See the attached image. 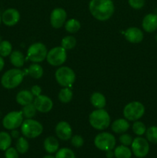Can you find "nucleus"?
<instances>
[{
	"label": "nucleus",
	"mask_w": 157,
	"mask_h": 158,
	"mask_svg": "<svg viewBox=\"0 0 157 158\" xmlns=\"http://www.w3.org/2000/svg\"><path fill=\"white\" fill-rule=\"evenodd\" d=\"M89 10L95 19L106 21L114 14L115 5L112 0H90Z\"/></svg>",
	"instance_id": "obj_1"
},
{
	"label": "nucleus",
	"mask_w": 157,
	"mask_h": 158,
	"mask_svg": "<svg viewBox=\"0 0 157 158\" xmlns=\"http://www.w3.org/2000/svg\"><path fill=\"white\" fill-rule=\"evenodd\" d=\"M24 79V73L19 68L9 69L2 75L1 78V84L8 89H15L19 86Z\"/></svg>",
	"instance_id": "obj_2"
},
{
	"label": "nucleus",
	"mask_w": 157,
	"mask_h": 158,
	"mask_svg": "<svg viewBox=\"0 0 157 158\" xmlns=\"http://www.w3.org/2000/svg\"><path fill=\"white\" fill-rule=\"evenodd\" d=\"M89 122L94 129L103 131L109 127L111 118L107 111L103 109H97L89 114Z\"/></svg>",
	"instance_id": "obj_3"
},
{
	"label": "nucleus",
	"mask_w": 157,
	"mask_h": 158,
	"mask_svg": "<svg viewBox=\"0 0 157 158\" xmlns=\"http://www.w3.org/2000/svg\"><path fill=\"white\" fill-rule=\"evenodd\" d=\"M21 133L26 138H36L43 132V126L40 122L33 119L23 120L21 125Z\"/></svg>",
	"instance_id": "obj_4"
},
{
	"label": "nucleus",
	"mask_w": 157,
	"mask_h": 158,
	"mask_svg": "<svg viewBox=\"0 0 157 158\" xmlns=\"http://www.w3.org/2000/svg\"><path fill=\"white\" fill-rule=\"evenodd\" d=\"M55 78L59 86L62 87H72L75 81V74L69 66H60L55 73Z\"/></svg>",
	"instance_id": "obj_5"
},
{
	"label": "nucleus",
	"mask_w": 157,
	"mask_h": 158,
	"mask_svg": "<svg viewBox=\"0 0 157 158\" xmlns=\"http://www.w3.org/2000/svg\"><path fill=\"white\" fill-rule=\"evenodd\" d=\"M145 114V106L139 101H132L125 106L123 116L129 121H136L143 117Z\"/></svg>",
	"instance_id": "obj_6"
},
{
	"label": "nucleus",
	"mask_w": 157,
	"mask_h": 158,
	"mask_svg": "<svg viewBox=\"0 0 157 158\" xmlns=\"http://www.w3.org/2000/svg\"><path fill=\"white\" fill-rule=\"evenodd\" d=\"M48 50L46 46L43 43H32L27 49V58L32 63H41L44 61L47 56Z\"/></svg>",
	"instance_id": "obj_7"
},
{
	"label": "nucleus",
	"mask_w": 157,
	"mask_h": 158,
	"mask_svg": "<svg viewBox=\"0 0 157 158\" xmlns=\"http://www.w3.org/2000/svg\"><path fill=\"white\" fill-rule=\"evenodd\" d=\"M116 140L112 134L108 132H103L97 134L94 139V144L99 150L107 151L113 150L115 147Z\"/></svg>",
	"instance_id": "obj_8"
},
{
	"label": "nucleus",
	"mask_w": 157,
	"mask_h": 158,
	"mask_svg": "<svg viewBox=\"0 0 157 158\" xmlns=\"http://www.w3.org/2000/svg\"><path fill=\"white\" fill-rule=\"evenodd\" d=\"M67 59L66 50L62 46H55L48 52L46 60L52 66H59L66 62Z\"/></svg>",
	"instance_id": "obj_9"
},
{
	"label": "nucleus",
	"mask_w": 157,
	"mask_h": 158,
	"mask_svg": "<svg viewBox=\"0 0 157 158\" xmlns=\"http://www.w3.org/2000/svg\"><path fill=\"white\" fill-rule=\"evenodd\" d=\"M23 116L21 111H12L6 114L2 119V126L9 131L15 130L21 127Z\"/></svg>",
	"instance_id": "obj_10"
},
{
	"label": "nucleus",
	"mask_w": 157,
	"mask_h": 158,
	"mask_svg": "<svg viewBox=\"0 0 157 158\" xmlns=\"http://www.w3.org/2000/svg\"><path fill=\"white\" fill-rule=\"evenodd\" d=\"M132 152L138 158H143L147 156L149 151V142L146 139L141 137H137L132 140L131 144Z\"/></svg>",
	"instance_id": "obj_11"
},
{
	"label": "nucleus",
	"mask_w": 157,
	"mask_h": 158,
	"mask_svg": "<svg viewBox=\"0 0 157 158\" xmlns=\"http://www.w3.org/2000/svg\"><path fill=\"white\" fill-rule=\"evenodd\" d=\"M67 13L62 8H55L50 14L51 26L54 29H59L66 22Z\"/></svg>",
	"instance_id": "obj_12"
},
{
	"label": "nucleus",
	"mask_w": 157,
	"mask_h": 158,
	"mask_svg": "<svg viewBox=\"0 0 157 158\" xmlns=\"http://www.w3.org/2000/svg\"><path fill=\"white\" fill-rule=\"evenodd\" d=\"M33 103L36 108L37 111L40 113H49L53 107V102L50 97L46 95H39L35 97L33 100Z\"/></svg>",
	"instance_id": "obj_13"
},
{
	"label": "nucleus",
	"mask_w": 157,
	"mask_h": 158,
	"mask_svg": "<svg viewBox=\"0 0 157 158\" xmlns=\"http://www.w3.org/2000/svg\"><path fill=\"white\" fill-rule=\"evenodd\" d=\"M55 132L58 138L62 140H69L72 137V129L68 122L60 121L56 124Z\"/></svg>",
	"instance_id": "obj_14"
},
{
	"label": "nucleus",
	"mask_w": 157,
	"mask_h": 158,
	"mask_svg": "<svg viewBox=\"0 0 157 158\" xmlns=\"http://www.w3.org/2000/svg\"><path fill=\"white\" fill-rule=\"evenodd\" d=\"M20 20V13L17 9L10 8L3 12L2 15V22L7 26H13Z\"/></svg>",
	"instance_id": "obj_15"
},
{
	"label": "nucleus",
	"mask_w": 157,
	"mask_h": 158,
	"mask_svg": "<svg viewBox=\"0 0 157 158\" xmlns=\"http://www.w3.org/2000/svg\"><path fill=\"white\" fill-rule=\"evenodd\" d=\"M124 36L126 40L130 43H139L143 41V31L137 27L128 28L124 32Z\"/></svg>",
	"instance_id": "obj_16"
},
{
	"label": "nucleus",
	"mask_w": 157,
	"mask_h": 158,
	"mask_svg": "<svg viewBox=\"0 0 157 158\" xmlns=\"http://www.w3.org/2000/svg\"><path fill=\"white\" fill-rule=\"evenodd\" d=\"M143 29L147 32H153L157 29V15L149 13L145 15L142 23Z\"/></svg>",
	"instance_id": "obj_17"
},
{
	"label": "nucleus",
	"mask_w": 157,
	"mask_h": 158,
	"mask_svg": "<svg viewBox=\"0 0 157 158\" xmlns=\"http://www.w3.org/2000/svg\"><path fill=\"white\" fill-rule=\"evenodd\" d=\"M130 124L126 118H119L114 120L111 125V129L115 134H124L129 129Z\"/></svg>",
	"instance_id": "obj_18"
},
{
	"label": "nucleus",
	"mask_w": 157,
	"mask_h": 158,
	"mask_svg": "<svg viewBox=\"0 0 157 158\" xmlns=\"http://www.w3.org/2000/svg\"><path fill=\"white\" fill-rule=\"evenodd\" d=\"M15 100L17 103L21 106H26V105L32 103L34 100V96L31 93V91L24 89L21 90L17 94L15 97Z\"/></svg>",
	"instance_id": "obj_19"
},
{
	"label": "nucleus",
	"mask_w": 157,
	"mask_h": 158,
	"mask_svg": "<svg viewBox=\"0 0 157 158\" xmlns=\"http://www.w3.org/2000/svg\"><path fill=\"white\" fill-rule=\"evenodd\" d=\"M45 151L49 154H54L56 153L57 151L59 148V143L57 138H55L53 136H49L46 137L43 143Z\"/></svg>",
	"instance_id": "obj_20"
},
{
	"label": "nucleus",
	"mask_w": 157,
	"mask_h": 158,
	"mask_svg": "<svg viewBox=\"0 0 157 158\" xmlns=\"http://www.w3.org/2000/svg\"><path fill=\"white\" fill-rule=\"evenodd\" d=\"M91 104L96 109H103L106 105V99L103 94L95 92L90 97Z\"/></svg>",
	"instance_id": "obj_21"
},
{
	"label": "nucleus",
	"mask_w": 157,
	"mask_h": 158,
	"mask_svg": "<svg viewBox=\"0 0 157 158\" xmlns=\"http://www.w3.org/2000/svg\"><path fill=\"white\" fill-rule=\"evenodd\" d=\"M9 60L12 66L15 68L22 67L25 63V57L22 52L19 50L12 51L9 56Z\"/></svg>",
	"instance_id": "obj_22"
},
{
	"label": "nucleus",
	"mask_w": 157,
	"mask_h": 158,
	"mask_svg": "<svg viewBox=\"0 0 157 158\" xmlns=\"http://www.w3.org/2000/svg\"><path fill=\"white\" fill-rule=\"evenodd\" d=\"M28 74L31 77L34 79H40L43 76V69L39 64L36 63H33L29 66V69H27Z\"/></svg>",
	"instance_id": "obj_23"
},
{
	"label": "nucleus",
	"mask_w": 157,
	"mask_h": 158,
	"mask_svg": "<svg viewBox=\"0 0 157 158\" xmlns=\"http://www.w3.org/2000/svg\"><path fill=\"white\" fill-rule=\"evenodd\" d=\"M73 93H72L71 87H63L59 91L58 95V99L61 103H68L72 100Z\"/></svg>",
	"instance_id": "obj_24"
},
{
	"label": "nucleus",
	"mask_w": 157,
	"mask_h": 158,
	"mask_svg": "<svg viewBox=\"0 0 157 158\" xmlns=\"http://www.w3.org/2000/svg\"><path fill=\"white\" fill-rule=\"evenodd\" d=\"M132 151L127 146L120 145L114 150V155L115 158H131Z\"/></svg>",
	"instance_id": "obj_25"
},
{
	"label": "nucleus",
	"mask_w": 157,
	"mask_h": 158,
	"mask_svg": "<svg viewBox=\"0 0 157 158\" xmlns=\"http://www.w3.org/2000/svg\"><path fill=\"white\" fill-rule=\"evenodd\" d=\"M65 29L69 33H76L81 28V24L78 20L75 19H70L65 23Z\"/></svg>",
	"instance_id": "obj_26"
},
{
	"label": "nucleus",
	"mask_w": 157,
	"mask_h": 158,
	"mask_svg": "<svg viewBox=\"0 0 157 158\" xmlns=\"http://www.w3.org/2000/svg\"><path fill=\"white\" fill-rule=\"evenodd\" d=\"M12 144V137L9 133L1 131L0 132V150L6 151Z\"/></svg>",
	"instance_id": "obj_27"
},
{
	"label": "nucleus",
	"mask_w": 157,
	"mask_h": 158,
	"mask_svg": "<svg viewBox=\"0 0 157 158\" xmlns=\"http://www.w3.org/2000/svg\"><path fill=\"white\" fill-rule=\"evenodd\" d=\"M15 148L18 154H24L29 151V143L28 140H26V137H19L17 140L16 143H15Z\"/></svg>",
	"instance_id": "obj_28"
},
{
	"label": "nucleus",
	"mask_w": 157,
	"mask_h": 158,
	"mask_svg": "<svg viewBox=\"0 0 157 158\" xmlns=\"http://www.w3.org/2000/svg\"><path fill=\"white\" fill-rule=\"evenodd\" d=\"M22 114L23 117L26 119H32L35 116L37 112V110L35 108V105L33 103H29V104L23 106L22 109L21 110Z\"/></svg>",
	"instance_id": "obj_29"
},
{
	"label": "nucleus",
	"mask_w": 157,
	"mask_h": 158,
	"mask_svg": "<svg viewBox=\"0 0 157 158\" xmlns=\"http://www.w3.org/2000/svg\"><path fill=\"white\" fill-rule=\"evenodd\" d=\"M76 46V40L72 35H67L62 38L61 41V46L66 50H70Z\"/></svg>",
	"instance_id": "obj_30"
},
{
	"label": "nucleus",
	"mask_w": 157,
	"mask_h": 158,
	"mask_svg": "<svg viewBox=\"0 0 157 158\" xmlns=\"http://www.w3.org/2000/svg\"><path fill=\"white\" fill-rule=\"evenodd\" d=\"M12 52V46L8 40H2L0 42V56L2 57H7L10 56Z\"/></svg>",
	"instance_id": "obj_31"
},
{
	"label": "nucleus",
	"mask_w": 157,
	"mask_h": 158,
	"mask_svg": "<svg viewBox=\"0 0 157 158\" xmlns=\"http://www.w3.org/2000/svg\"><path fill=\"white\" fill-rule=\"evenodd\" d=\"M132 128L134 134H135V135L139 136V137H141V136H143V134H146V127L143 122L139 121V120L134 121Z\"/></svg>",
	"instance_id": "obj_32"
},
{
	"label": "nucleus",
	"mask_w": 157,
	"mask_h": 158,
	"mask_svg": "<svg viewBox=\"0 0 157 158\" xmlns=\"http://www.w3.org/2000/svg\"><path fill=\"white\" fill-rule=\"evenodd\" d=\"M146 140L152 143H157V126H152L146 129Z\"/></svg>",
	"instance_id": "obj_33"
},
{
	"label": "nucleus",
	"mask_w": 157,
	"mask_h": 158,
	"mask_svg": "<svg viewBox=\"0 0 157 158\" xmlns=\"http://www.w3.org/2000/svg\"><path fill=\"white\" fill-rule=\"evenodd\" d=\"M55 158H75L73 151L69 148H63L57 151L55 156Z\"/></svg>",
	"instance_id": "obj_34"
},
{
	"label": "nucleus",
	"mask_w": 157,
	"mask_h": 158,
	"mask_svg": "<svg viewBox=\"0 0 157 158\" xmlns=\"http://www.w3.org/2000/svg\"><path fill=\"white\" fill-rule=\"evenodd\" d=\"M71 143L75 148H79L84 144V139L80 135H74L71 137Z\"/></svg>",
	"instance_id": "obj_35"
},
{
	"label": "nucleus",
	"mask_w": 157,
	"mask_h": 158,
	"mask_svg": "<svg viewBox=\"0 0 157 158\" xmlns=\"http://www.w3.org/2000/svg\"><path fill=\"white\" fill-rule=\"evenodd\" d=\"M132 140L133 139L132 136L126 133L122 134V135L119 137V142L122 143V145H124V146H130L132 143Z\"/></svg>",
	"instance_id": "obj_36"
},
{
	"label": "nucleus",
	"mask_w": 157,
	"mask_h": 158,
	"mask_svg": "<svg viewBox=\"0 0 157 158\" xmlns=\"http://www.w3.org/2000/svg\"><path fill=\"white\" fill-rule=\"evenodd\" d=\"M129 5L134 9H141L145 6V0H129Z\"/></svg>",
	"instance_id": "obj_37"
},
{
	"label": "nucleus",
	"mask_w": 157,
	"mask_h": 158,
	"mask_svg": "<svg viewBox=\"0 0 157 158\" xmlns=\"http://www.w3.org/2000/svg\"><path fill=\"white\" fill-rule=\"evenodd\" d=\"M5 157L6 158H18V152L16 148H9L5 151Z\"/></svg>",
	"instance_id": "obj_38"
},
{
	"label": "nucleus",
	"mask_w": 157,
	"mask_h": 158,
	"mask_svg": "<svg viewBox=\"0 0 157 158\" xmlns=\"http://www.w3.org/2000/svg\"><path fill=\"white\" fill-rule=\"evenodd\" d=\"M30 91H31V93L32 94V95H33L34 97H38V96L41 95L42 87L41 86H38V85H34L33 86H32Z\"/></svg>",
	"instance_id": "obj_39"
},
{
	"label": "nucleus",
	"mask_w": 157,
	"mask_h": 158,
	"mask_svg": "<svg viewBox=\"0 0 157 158\" xmlns=\"http://www.w3.org/2000/svg\"><path fill=\"white\" fill-rule=\"evenodd\" d=\"M20 135V133L17 131L16 129L15 130H12V133H11V137H13V138H18Z\"/></svg>",
	"instance_id": "obj_40"
},
{
	"label": "nucleus",
	"mask_w": 157,
	"mask_h": 158,
	"mask_svg": "<svg viewBox=\"0 0 157 158\" xmlns=\"http://www.w3.org/2000/svg\"><path fill=\"white\" fill-rule=\"evenodd\" d=\"M106 156L107 158H112L115 157L114 155V151H112V150H109V151H106Z\"/></svg>",
	"instance_id": "obj_41"
},
{
	"label": "nucleus",
	"mask_w": 157,
	"mask_h": 158,
	"mask_svg": "<svg viewBox=\"0 0 157 158\" xmlns=\"http://www.w3.org/2000/svg\"><path fill=\"white\" fill-rule=\"evenodd\" d=\"M4 66H5V61L4 60H3V57L0 56V72L2 70Z\"/></svg>",
	"instance_id": "obj_42"
},
{
	"label": "nucleus",
	"mask_w": 157,
	"mask_h": 158,
	"mask_svg": "<svg viewBox=\"0 0 157 158\" xmlns=\"http://www.w3.org/2000/svg\"><path fill=\"white\" fill-rule=\"evenodd\" d=\"M43 158H55V157H54V156L51 155V154H48V155L44 156V157H43Z\"/></svg>",
	"instance_id": "obj_43"
},
{
	"label": "nucleus",
	"mask_w": 157,
	"mask_h": 158,
	"mask_svg": "<svg viewBox=\"0 0 157 158\" xmlns=\"http://www.w3.org/2000/svg\"><path fill=\"white\" fill-rule=\"evenodd\" d=\"M1 23H2V15H0V25H1Z\"/></svg>",
	"instance_id": "obj_44"
},
{
	"label": "nucleus",
	"mask_w": 157,
	"mask_h": 158,
	"mask_svg": "<svg viewBox=\"0 0 157 158\" xmlns=\"http://www.w3.org/2000/svg\"><path fill=\"white\" fill-rule=\"evenodd\" d=\"M155 40L157 41V34H156V35H155Z\"/></svg>",
	"instance_id": "obj_45"
}]
</instances>
